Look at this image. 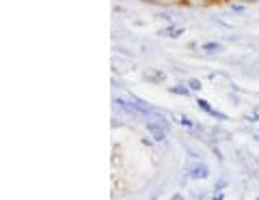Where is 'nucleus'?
<instances>
[{
	"mask_svg": "<svg viewBox=\"0 0 259 200\" xmlns=\"http://www.w3.org/2000/svg\"><path fill=\"white\" fill-rule=\"evenodd\" d=\"M145 129L151 134V138L156 142H164L166 140V131H168V123L166 121H147Z\"/></svg>",
	"mask_w": 259,
	"mask_h": 200,
	"instance_id": "1",
	"label": "nucleus"
},
{
	"mask_svg": "<svg viewBox=\"0 0 259 200\" xmlns=\"http://www.w3.org/2000/svg\"><path fill=\"white\" fill-rule=\"evenodd\" d=\"M186 177L188 179H194V181H203L209 177V168L203 164V162H192L190 166H186Z\"/></svg>",
	"mask_w": 259,
	"mask_h": 200,
	"instance_id": "2",
	"label": "nucleus"
},
{
	"mask_svg": "<svg viewBox=\"0 0 259 200\" xmlns=\"http://www.w3.org/2000/svg\"><path fill=\"white\" fill-rule=\"evenodd\" d=\"M197 106H199L201 110H203L205 114L212 116V118H218V121H227V114H223L221 110L212 108V106H209V101H207V99H201V97H199V99H197Z\"/></svg>",
	"mask_w": 259,
	"mask_h": 200,
	"instance_id": "3",
	"label": "nucleus"
},
{
	"mask_svg": "<svg viewBox=\"0 0 259 200\" xmlns=\"http://www.w3.org/2000/svg\"><path fill=\"white\" fill-rule=\"evenodd\" d=\"M160 35H162V37H171V39H177L180 35H184V28H180V26H175V24H171V26L162 28V30H160Z\"/></svg>",
	"mask_w": 259,
	"mask_h": 200,
	"instance_id": "4",
	"label": "nucleus"
},
{
	"mask_svg": "<svg viewBox=\"0 0 259 200\" xmlns=\"http://www.w3.org/2000/svg\"><path fill=\"white\" fill-rule=\"evenodd\" d=\"M201 52H205V54H221L223 52V43H216V41L203 43V45H201Z\"/></svg>",
	"mask_w": 259,
	"mask_h": 200,
	"instance_id": "5",
	"label": "nucleus"
},
{
	"mask_svg": "<svg viewBox=\"0 0 259 200\" xmlns=\"http://www.w3.org/2000/svg\"><path fill=\"white\" fill-rule=\"evenodd\" d=\"M168 93H173V95H182V97H190V89H188V84H175L168 89Z\"/></svg>",
	"mask_w": 259,
	"mask_h": 200,
	"instance_id": "6",
	"label": "nucleus"
},
{
	"mask_svg": "<svg viewBox=\"0 0 259 200\" xmlns=\"http://www.w3.org/2000/svg\"><path fill=\"white\" fill-rule=\"evenodd\" d=\"M186 84H188V89H190L192 93L201 91V80H197V78H190V80H188V82H186Z\"/></svg>",
	"mask_w": 259,
	"mask_h": 200,
	"instance_id": "7",
	"label": "nucleus"
},
{
	"mask_svg": "<svg viewBox=\"0 0 259 200\" xmlns=\"http://www.w3.org/2000/svg\"><path fill=\"white\" fill-rule=\"evenodd\" d=\"M244 121H248V123H257V121H259V112H257V110L248 112V114H244Z\"/></svg>",
	"mask_w": 259,
	"mask_h": 200,
	"instance_id": "8",
	"label": "nucleus"
},
{
	"mask_svg": "<svg viewBox=\"0 0 259 200\" xmlns=\"http://www.w3.org/2000/svg\"><path fill=\"white\" fill-rule=\"evenodd\" d=\"M229 7H231L233 13H242V11H244V3H240V0H238V3H231Z\"/></svg>",
	"mask_w": 259,
	"mask_h": 200,
	"instance_id": "9",
	"label": "nucleus"
},
{
	"mask_svg": "<svg viewBox=\"0 0 259 200\" xmlns=\"http://www.w3.org/2000/svg\"><path fill=\"white\" fill-rule=\"evenodd\" d=\"M158 18H160V20H166V22H173L171 13H158Z\"/></svg>",
	"mask_w": 259,
	"mask_h": 200,
	"instance_id": "10",
	"label": "nucleus"
},
{
	"mask_svg": "<svg viewBox=\"0 0 259 200\" xmlns=\"http://www.w3.org/2000/svg\"><path fill=\"white\" fill-rule=\"evenodd\" d=\"M227 185V181H221L218 185H214V191H223V187Z\"/></svg>",
	"mask_w": 259,
	"mask_h": 200,
	"instance_id": "11",
	"label": "nucleus"
},
{
	"mask_svg": "<svg viewBox=\"0 0 259 200\" xmlns=\"http://www.w3.org/2000/svg\"><path fill=\"white\" fill-rule=\"evenodd\" d=\"M253 138L259 142V129H253Z\"/></svg>",
	"mask_w": 259,
	"mask_h": 200,
	"instance_id": "12",
	"label": "nucleus"
},
{
	"mask_svg": "<svg viewBox=\"0 0 259 200\" xmlns=\"http://www.w3.org/2000/svg\"><path fill=\"white\" fill-rule=\"evenodd\" d=\"M171 200H184V198H182V194H175V196H173Z\"/></svg>",
	"mask_w": 259,
	"mask_h": 200,
	"instance_id": "13",
	"label": "nucleus"
},
{
	"mask_svg": "<svg viewBox=\"0 0 259 200\" xmlns=\"http://www.w3.org/2000/svg\"><path fill=\"white\" fill-rule=\"evenodd\" d=\"M214 200H223V194H221V191H218V196H214Z\"/></svg>",
	"mask_w": 259,
	"mask_h": 200,
	"instance_id": "14",
	"label": "nucleus"
},
{
	"mask_svg": "<svg viewBox=\"0 0 259 200\" xmlns=\"http://www.w3.org/2000/svg\"><path fill=\"white\" fill-rule=\"evenodd\" d=\"M255 110H257V112H259V106H257V108H255Z\"/></svg>",
	"mask_w": 259,
	"mask_h": 200,
	"instance_id": "15",
	"label": "nucleus"
}]
</instances>
